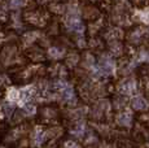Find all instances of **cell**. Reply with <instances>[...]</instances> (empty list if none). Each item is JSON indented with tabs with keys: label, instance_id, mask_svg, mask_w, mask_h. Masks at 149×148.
Listing matches in <instances>:
<instances>
[{
	"label": "cell",
	"instance_id": "29",
	"mask_svg": "<svg viewBox=\"0 0 149 148\" xmlns=\"http://www.w3.org/2000/svg\"><path fill=\"white\" fill-rule=\"evenodd\" d=\"M0 9H1V8H0Z\"/></svg>",
	"mask_w": 149,
	"mask_h": 148
},
{
	"label": "cell",
	"instance_id": "22",
	"mask_svg": "<svg viewBox=\"0 0 149 148\" xmlns=\"http://www.w3.org/2000/svg\"><path fill=\"white\" fill-rule=\"evenodd\" d=\"M3 110H4V114L7 116L8 118H10L16 109H14V108H13V107H12V105H10L9 103H5V104H3Z\"/></svg>",
	"mask_w": 149,
	"mask_h": 148
},
{
	"label": "cell",
	"instance_id": "16",
	"mask_svg": "<svg viewBox=\"0 0 149 148\" xmlns=\"http://www.w3.org/2000/svg\"><path fill=\"white\" fill-rule=\"evenodd\" d=\"M109 50L113 56H121L123 53V44L121 40H113L109 42Z\"/></svg>",
	"mask_w": 149,
	"mask_h": 148
},
{
	"label": "cell",
	"instance_id": "3",
	"mask_svg": "<svg viewBox=\"0 0 149 148\" xmlns=\"http://www.w3.org/2000/svg\"><path fill=\"white\" fill-rule=\"evenodd\" d=\"M148 35V30L143 29V27H135L127 34V40L130 42L131 44H141L144 42L145 36Z\"/></svg>",
	"mask_w": 149,
	"mask_h": 148
},
{
	"label": "cell",
	"instance_id": "4",
	"mask_svg": "<svg viewBox=\"0 0 149 148\" xmlns=\"http://www.w3.org/2000/svg\"><path fill=\"white\" fill-rule=\"evenodd\" d=\"M25 55H26V57L30 61H34V62H43L47 60V52H44L40 47H36V45L30 47L25 52Z\"/></svg>",
	"mask_w": 149,
	"mask_h": 148
},
{
	"label": "cell",
	"instance_id": "6",
	"mask_svg": "<svg viewBox=\"0 0 149 148\" xmlns=\"http://www.w3.org/2000/svg\"><path fill=\"white\" fill-rule=\"evenodd\" d=\"M97 69L100 70V74L102 75H110L113 73L114 69V62L110 57H101V60L99 61Z\"/></svg>",
	"mask_w": 149,
	"mask_h": 148
},
{
	"label": "cell",
	"instance_id": "12",
	"mask_svg": "<svg viewBox=\"0 0 149 148\" xmlns=\"http://www.w3.org/2000/svg\"><path fill=\"white\" fill-rule=\"evenodd\" d=\"M70 134L73 136H77V138H84L86 134H87V129H86V125L82 124L81 121L77 122L73 126V129L70 130Z\"/></svg>",
	"mask_w": 149,
	"mask_h": 148
},
{
	"label": "cell",
	"instance_id": "18",
	"mask_svg": "<svg viewBox=\"0 0 149 148\" xmlns=\"http://www.w3.org/2000/svg\"><path fill=\"white\" fill-rule=\"evenodd\" d=\"M62 148H83L81 143H78L74 139H65L62 142Z\"/></svg>",
	"mask_w": 149,
	"mask_h": 148
},
{
	"label": "cell",
	"instance_id": "23",
	"mask_svg": "<svg viewBox=\"0 0 149 148\" xmlns=\"http://www.w3.org/2000/svg\"><path fill=\"white\" fill-rule=\"evenodd\" d=\"M9 79L10 78H8L4 73L0 72V89H1V87H7L8 84H9Z\"/></svg>",
	"mask_w": 149,
	"mask_h": 148
},
{
	"label": "cell",
	"instance_id": "7",
	"mask_svg": "<svg viewBox=\"0 0 149 148\" xmlns=\"http://www.w3.org/2000/svg\"><path fill=\"white\" fill-rule=\"evenodd\" d=\"M82 16H83V18L88 20V21L95 22L96 20L100 17V10H99L97 7H95V5L87 4V5H84V8H83Z\"/></svg>",
	"mask_w": 149,
	"mask_h": 148
},
{
	"label": "cell",
	"instance_id": "19",
	"mask_svg": "<svg viewBox=\"0 0 149 148\" xmlns=\"http://www.w3.org/2000/svg\"><path fill=\"white\" fill-rule=\"evenodd\" d=\"M26 4V0H8V7L10 9H19Z\"/></svg>",
	"mask_w": 149,
	"mask_h": 148
},
{
	"label": "cell",
	"instance_id": "13",
	"mask_svg": "<svg viewBox=\"0 0 149 148\" xmlns=\"http://www.w3.org/2000/svg\"><path fill=\"white\" fill-rule=\"evenodd\" d=\"M135 82L132 81V79H126V81H122L121 83H119V92L121 94H131L134 90H135Z\"/></svg>",
	"mask_w": 149,
	"mask_h": 148
},
{
	"label": "cell",
	"instance_id": "21",
	"mask_svg": "<svg viewBox=\"0 0 149 148\" xmlns=\"http://www.w3.org/2000/svg\"><path fill=\"white\" fill-rule=\"evenodd\" d=\"M90 45L92 50H102V48H104V42H102V39L92 38L90 42Z\"/></svg>",
	"mask_w": 149,
	"mask_h": 148
},
{
	"label": "cell",
	"instance_id": "17",
	"mask_svg": "<svg viewBox=\"0 0 149 148\" xmlns=\"http://www.w3.org/2000/svg\"><path fill=\"white\" fill-rule=\"evenodd\" d=\"M49 12H53V13H57V15H60V13H62L65 10L64 5L61 4V3H57V1H52L49 3Z\"/></svg>",
	"mask_w": 149,
	"mask_h": 148
},
{
	"label": "cell",
	"instance_id": "25",
	"mask_svg": "<svg viewBox=\"0 0 149 148\" xmlns=\"http://www.w3.org/2000/svg\"><path fill=\"white\" fill-rule=\"evenodd\" d=\"M5 133H7V131H5L4 127H0V140H1V139L5 136Z\"/></svg>",
	"mask_w": 149,
	"mask_h": 148
},
{
	"label": "cell",
	"instance_id": "20",
	"mask_svg": "<svg viewBox=\"0 0 149 148\" xmlns=\"http://www.w3.org/2000/svg\"><path fill=\"white\" fill-rule=\"evenodd\" d=\"M36 113V107L33 103H26L24 107V114L25 116H33Z\"/></svg>",
	"mask_w": 149,
	"mask_h": 148
},
{
	"label": "cell",
	"instance_id": "8",
	"mask_svg": "<svg viewBox=\"0 0 149 148\" xmlns=\"http://www.w3.org/2000/svg\"><path fill=\"white\" fill-rule=\"evenodd\" d=\"M66 26L74 33H82L83 29H84V25H83V21L79 18L78 16L71 15L68 17L66 20Z\"/></svg>",
	"mask_w": 149,
	"mask_h": 148
},
{
	"label": "cell",
	"instance_id": "5",
	"mask_svg": "<svg viewBox=\"0 0 149 148\" xmlns=\"http://www.w3.org/2000/svg\"><path fill=\"white\" fill-rule=\"evenodd\" d=\"M114 119H116V124L121 127H131L134 124V116L128 110H119Z\"/></svg>",
	"mask_w": 149,
	"mask_h": 148
},
{
	"label": "cell",
	"instance_id": "1",
	"mask_svg": "<svg viewBox=\"0 0 149 148\" xmlns=\"http://www.w3.org/2000/svg\"><path fill=\"white\" fill-rule=\"evenodd\" d=\"M22 20L27 26L33 29H43L47 27L51 22L47 10H43L40 8H30V9L24 10L22 13Z\"/></svg>",
	"mask_w": 149,
	"mask_h": 148
},
{
	"label": "cell",
	"instance_id": "9",
	"mask_svg": "<svg viewBox=\"0 0 149 148\" xmlns=\"http://www.w3.org/2000/svg\"><path fill=\"white\" fill-rule=\"evenodd\" d=\"M65 56H66V52H65L64 47H57V45H53V47H51L49 50L47 51V57H49L51 60H54V61L65 57Z\"/></svg>",
	"mask_w": 149,
	"mask_h": 148
},
{
	"label": "cell",
	"instance_id": "11",
	"mask_svg": "<svg viewBox=\"0 0 149 148\" xmlns=\"http://www.w3.org/2000/svg\"><path fill=\"white\" fill-rule=\"evenodd\" d=\"M61 98L64 99L65 101H66L68 104H75L77 101V95H75V91H74L71 87H65L64 90L61 91Z\"/></svg>",
	"mask_w": 149,
	"mask_h": 148
},
{
	"label": "cell",
	"instance_id": "28",
	"mask_svg": "<svg viewBox=\"0 0 149 148\" xmlns=\"http://www.w3.org/2000/svg\"><path fill=\"white\" fill-rule=\"evenodd\" d=\"M148 34H149V29H148Z\"/></svg>",
	"mask_w": 149,
	"mask_h": 148
},
{
	"label": "cell",
	"instance_id": "15",
	"mask_svg": "<svg viewBox=\"0 0 149 148\" xmlns=\"http://www.w3.org/2000/svg\"><path fill=\"white\" fill-rule=\"evenodd\" d=\"M81 62V56L75 52H71L65 56V64L68 68H75Z\"/></svg>",
	"mask_w": 149,
	"mask_h": 148
},
{
	"label": "cell",
	"instance_id": "14",
	"mask_svg": "<svg viewBox=\"0 0 149 148\" xmlns=\"http://www.w3.org/2000/svg\"><path fill=\"white\" fill-rule=\"evenodd\" d=\"M134 138L139 142H147L149 139V134L144 133V126L136 125V126L134 127Z\"/></svg>",
	"mask_w": 149,
	"mask_h": 148
},
{
	"label": "cell",
	"instance_id": "27",
	"mask_svg": "<svg viewBox=\"0 0 149 148\" xmlns=\"http://www.w3.org/2000/svg\"><path fill=\"white\" fill-rule=\"evenodd\" d=\"M0 148H5V147H0Z\"/></svg>",
	"mask_w": 149,
	"mask_h": 148
},
{
	"label": "cell",
	"instance_id": "26",
	"mask_svg": "<svg viewBox=\"0 0 149 148\" xmlns=\"http://www.w3.org/2000/svg\"><path fill=\"white\" fill-rule=\"evenodd\" d=\"M3 96V91H1V89H0V98Z\"/></svg>",
	"mask_w": 149,
	"mask_h": 148
},
{
	"label": "cell",
	"instance_id": "2",
	"mask_svg": "<svg viewBox=\"0 0 149 148\" xmlns=\"http://www.w3.org/2000/svg\"><path fill=\"white\" fill-rule=\"evenodd\" d=\"M60 118L61 113L54 105H44L38 112V121L40 124H57Z\"/></svg>",
	"mask_w": 149,
	"mask_h": 148
},
{
	"label": "cell",
	"instance_id": "10",
	"mask_svg": "<svg viewBox=\"0 0 149 148\" xmlns=\"http://www.w3.org/2000/svg\"><path fill=\"white\" fill-rule=\"evenodd\" d=\"M131 105H132L134 110H136V112H144V110L148 109V101L143 96H135L131 101Z\"/></svg>",
	"mask_w": 149,
	"mask_h": 148
},
{
	"label": "cell",
	"instance_id": "24",
	"mask_svg": "<svg viewBox=\"0 0 149 148\" xmlns=\"http://www.w3.org/2000/svg\"><path fill=\"white\" fill-rule=\"evenodd\" d=\"M131 3H132L134 5H136V7H143V5L147 3V0H130Z\"/></svg>",
	"mask_w": 149,
	"mask_h": 148
}]
</instances>
